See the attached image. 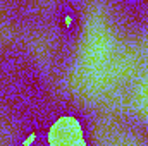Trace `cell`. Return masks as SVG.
I'll return each mask as SVG.
<instances>
[{
  "label": "cell",
  "mask_w": 148,
  "mask_h": 146,
  "mask_svg": "<svg viewBox=\"0 0 148 146\" xmlns=\"http://www.w3.org/2000/svg\"><path fill=\"white\" fill-rule=\"evenodd\" d=\"M50 146H86L79 122L73 117L59 119L50 129Z\"/></svg>",
  "instance_id": "cell-1"
}]
</instances>
